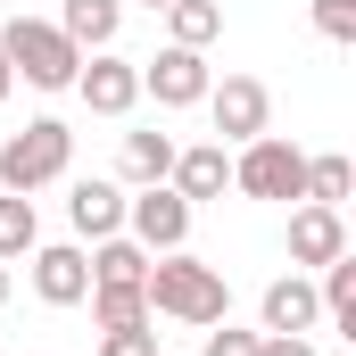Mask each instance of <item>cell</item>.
I'll list each match as a JSON object with an SVG mask.
<instances>
[{"instance_id":"1","label":"cell","mask_w":356,"mask_h":356,"mask_svg":"<svg viewBox=\"0 0 356 356\" xmlns=\"http://www.w3.org/2000/svg\"><path fill=\"white\" fill-rule=\"evenodd\" d=\"M141 298H149V315H175L191 332H207V323H224L232 315V290H224V273L199 266L191 249H166V257H149L141 273Z\"/></svg>"},{"instance_id":"2","label":"cell","mask_w":356,"mask_h":356,"mask_svg":"<svg viewBox=\"0 0 356 356\" xmlns=\"http://www.w3.org/2000/svg\"><path fill=\"white\" fill-rule=\"evenodd\" d=\"M0 58H8L17 83H33V91H75V67H83V50L50 17H8L0 25Z\"/></svg>"},{"instance_id":"3","label":"cell","mask_w":356,"mask_h":356,"mask_svg":"<svg viewBox=\"0 0 356 356\" xmlns=\"http://www.w3.org/2000/svg\"><path fill=\"white\" fill-rule=\"evenodd\" d=\"M67 166H75V133H67L58 116H33L25 133L0 141V191H25V199H33L42 182H58Z\"/></svg>"},{"instance_id":"4","label":"cell","mask_w":356,"mask_h":356,"mask_svg":"<svg viewBox=\"0 0 356 356\" xmlns=\"http://www.w3.org/2000/svg\"><path fill=\"white\" fill-rule=\"evenodd\" d=\"M232 191H241V199H307V149L282 141V133L241 141V158H232Z\"/></svg>"},{"instance_id":"5","label":"cell","mask_w":356,"mask_h":356,"mask_svg":"<svg viewBox=\"0 0 356 356\" xmlns=\"http://www.w3.org/2000/svg\"><path fill=\"white\" fill-rule=\"evenodd\" d=\"M124 241H141L149 257H166L191 241V199H182L175 182H141L133 199H124Z\"/></svg>"},{"instance_id":"6","label":"cell","mask_w":356,"mask_h":356,"mask_svg":"<svg viewBox=\"0 0 356 356\" xmlns=\"http://www.w3.org/2000/svg\"><path fill=\"white\" fill-rule=\"evenodd\" d=\"M207 116H216V141H257V133H273V91L257 75H224V83H207Z\"/></svg>"},{"instance_id":"7","label":"cell","mask_w":356,"mask_h":356,"mask_svg":"<svg viewBox=\"0 0 356 356\" xmlns=\"http://www.w3.org/2000/svg\"><path fill=\"white\" fill-rule=\"evenodd\" d=\"M33 298L42 307H83L91 298V257L75 249V241H33Z\"/></svg>"},{"instance_id":"8","label":"cell","mask_w":356,"mask_h":356,"mask_svg":"<svg viewBox=\"0 0 356 356\" xmlns=\"http://www.w3.org/2000/svg\"><path fill=\"white\" fill-rule=\"evenodd\" d=\"M207 83H216V75H207V50H182V42H166V50L141 67V91H149L158 108H199Z\"/></svg>"},{"instance_id":"9","label":"cell","mask_w":356,"mask_h":356,"mask_svg":"<svg viewBox=\"0 0 356 356\" xmlns=\"http://www.w3.org/2000/svg\"><path fill=\"white\" fill-rule=\"evenodd\" d=\"M75 91H83L91 116H133V99H141V67L116 58V50H91L83 67H75Z\"/></svg>"},{"instance_id":"10","label":"cell","mask_w":356,"mask_h":356,"mask_svg":"<svg viewBox=\"0 0 356 356\" xmlns=\"http://www.w3.org/2000/svg\"><path fill=\"white\" fill-rule=\"evenodd\" d=\"M332 257H348V224H340V207H290V266H332Z\"/></svg>"},{"instance_id":"11","label":"cell","mask_w":356,"mask_h":356,"mask_svg":"<svg viewBox=\"0 0 356 356\" xmlns=\"http://www.w3.org/2000/svg\"><path fill=\"white\" fill-rule=\"evenodd\" d=\"M257 307H266V332H315V323H323V298H315V282L298 266L282 273V282H266Z\"/></svg>"},{"instance_id":"12","label":"cell","mask_w":356,"mask_h":356,"mask_svg":"<svg viewBox=\"0 0 356 356\" xmlns=\"http://www.w3.org/2000/svg\"><path fill=\"white\" fill-rule=\"evenodd\" d=\"M199 207V199H224L232 191V158H224V141H199V149H175V175H166Z\"/></svg>"},{"instance_id":"13","label":"cell","mask_w":356,"mask_h":356,"mask_svg":"<svg viewBox=\"0 0 356 356\" xmlns=\"http://www.w3.org/2000/svg\"><path fill=\"white\" fill-rule=\"evenodd\" d=\"M67 216H75V232H83V241H108V232H124V191L91 175V182L67 191Z\"/></svg>"},{"instance_id":"14","label":"cell","mask_w":356,"mask_h":356,"mask_svg":"<svg viewBox=\"0 0 356 356\" xmlns=\"http://www.w3.org/2000/svg\"><path fill=\"white\" fill-rule=\"evenodd\" d=\"M116 25H124V0H67V8H58V33H67L75 50H108Z\"/></svg>"},{"instance_id":"15","label":"cell","mask_w":356,"mask_h":356,"mask_svg":"<svg viewBox=\"0 0 356 356\" xmlns=\"http://www.w3.org/2000/svg\"><path fill=\"white\" fill-rule=\"evenodd\" d=\"M116 175L133 182V191H141V182H166L175 175V141H166V133H124V141H116Z\"/></svg>"},{"instance_id":"16","label":"cell","mask_w":356,"mask_h":356,"mask_svg":"<svg viewBox=\"0 0 356 356\" xmlns=\"http://www.w3.org/2000/svg\"><path fill=\"white\" fill-rule=\"evenodd\" d=\"M141 273H149V249H141V241H124V232L91 241V282H116V290H141Z\"/></svg>"},{"instance_id":"17","label":"cell","mask_w":356,"mask_h":356,"mask_svg":"<svg viewBox=\"0 0 356 356\" xmlns=\"http://www.w3.org/2000/svg\"><path fill=\"white\" fill-rule=\"evenodd\" d=\"M33 241H42V216H33V199H25V191H0V266L33 257Z\"/></svg>"},{"instance_id":"18","label":"cell","mask_w":356,"mask_h":356,"mask_svg":"<svg viewBox=\"0 0 356 356\" xmlns=\"http://www.w3.org/2000/svg\"><path fill=\"white\" fill-rule=\"evenodd\" d=\"M315 298H323V315L340 323V340H356V257H332V266H315Z\"/></svg>"},{"instance_id":"19","label":"cell","mask_w":356,"mask_h":356,"mask_svg":"<svg viewBox=\"0 0 356 356\" xmlns=\"http://www.w3.org/2000/svg\"><path fill=\"white\" fill-rule=\"evenodd\" d=\"M166 25H175L182 50H207V42L224 33V8H216V0H166Z\"/></svg>"},{"instance_id":"20","label":"cell","mask_w":356,"mask_h":356,"mask_svg":"<svg viewBox=\"0 0 356 356\" xmlns=\"http://www.w3.org/2000/svg\"><path fill=\"white\" fill-rule=\"evenodd\" d=\"M348 191H356V166L340 149H332V158H307V199H315V207H340Z\"/></svg>"},{"instance_id":"21","label":"cell","mask_w":356,"mask_h":356,"mask_svg":"<svg viewBox=\"0 0 356 356\" xmlns=\"http://www.w3.org/2000/svg\"><path fill=\"white\" fill-rule=\"evenodd\" d=\"M91 315H99V332H116V323H149V298H141V290H116V282H91Z\"/></svg>"},{"instance_id":"22","label":"cell","mask_w":356,"mask_h":356,"mask_svg":"<svg viewBox=\"0 0 356 356\" xmlns=\"http://www.w3.org/2000/svg\"><path fill=\"white\" fill-rule=\"evenodd\" d=\"M315 33L323 42H356V0H315Z\"/></svg>"},{"instance_id":"23","label":"cell","mask_w":356,"mask_h":356,"mask_svg":"<svg viewBox=\"0 0 356 356\" xmlns=\"http://www.w3.org/2000/svg\"><path fill=\"white\" fill-rule=\"evenodd\" d=\"M99 356H158V332H149V323H116V332L99 340Z\"/></svg>"},{"instance_id":"24","label":"cell","mask_w":356,"mask_h":356,"mask_svg":"<svg viewBox=\"0 0 356 356\" xmlns=\"http://www.w3.org/2000/svg\"><path fill=\"white\" fill-rule=\"evenodd\" d=\"M207 356H257V332H241L224 315V323H207Z\"/></svg>"},{"instance_id":"25","label":"cell","mask_w":356,"mask_h":356,"mask_svg":"<svg viewBox=\"0 0 356 356\" xmlns=\"http://www.w3.org/2000/svg\"><path fill=\"white\" fill-rule=\"evenodd\" d=\"M257 356H315L307 332H257Z\"/></svg>"},{"instance_id":"26","label":"cell","mask_w":356,"mask_h":356,"mask_svg":"<svg viewBox=\"0 0 356 356\" xmlns=\"http://www.w3.org/2000/svg\"><path fill=\"white\" fill-rule=\"evenodd\" d=\"M8 91H17V75H8V58H0V99H8Z\"/></svg>"},{"instance_id":"27","label":"cell","mask_w":356,"mask_h":356,"mask_svg":"<svg viewBox=\"0 0 356 356\" xmlns=\"http://www.w3.org/2000/svg\"><path fill=\"white\" fill-rule=\"evenodd\" d=\"M0 307H8V266H0Z\"/></svg>"},{"instance_id":"28","label":"cell","mask_w":356,"mask_h":356,"mask_svg":"<svg viewBox=\"0 0 356 356\" xmlns=\"http://www.w3.org/2000/svg\"><path fill=\"white\" fill-rule=\"evenodd\" d=\"M141 8H166V0H141Z\"/></svg>"}]
</instances>
